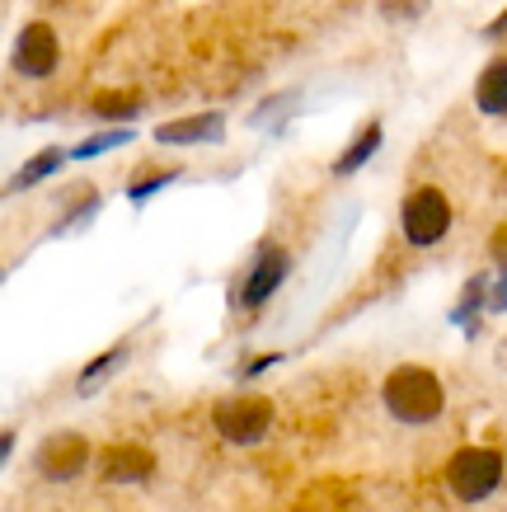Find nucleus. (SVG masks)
<instances>
[{"instance_id": "1", "label": "nucleus", "mask_w": 507, "mask_h": 512, "mask_svg": "<svg viewBox=\"0 0 507 512\" xmlns=\"http://www.w3.org/2000/svg\"><path fill=\"white\" fill-rule=\"evenodd\" d=\"M381 400L395 423H404V428H428V423L442 419L446 386L428 367H395V372L385 376Z\"/></svg>"}, {"instance_id": "2", "label": "nucleus", "mask_w": 507, "mask_h": 512, "mask_svg": "<svg viewBox=\"0 0 507 512\" xmlns=\"http://www.w3.org/2000/svg\"><path fill=\"white\" fill-rule=\"evenodd\" d=\"M503 484V451L493 447H461L446 461V489L461 498V503H484Z\"/></svg>"}, {"instance_id": "3", "label": "nucleus", "mask_w": 507, "mask_h": 512, "mask_svg": "<svg viewBox=\"0 0 507 512\" xmlns=\"http://www.w3.org/2000/svg\"><path fill=\"white\" fill-rule=\"evenodd\" d=\"M400 231H404V245H414V249L442 245L446 231H451V202H446L442 188H414L404 198Z\"/></svg>"}, {"instance_id": "4", "label": "nucleus", "mask_w": 507, "mask_h": 512, "mask_svg": "<svg viewBox=\"0 0 507 512\" xmlns=\"http://www.w3.org/2000/svg\"><path fill=\"white\" fill-rule=\"evenodd\" d=\"M212 423L226 442H235V447H254V442H263L268 428H273V404L263 400V395H231V400L216 404Z\"/></svg>"}, {"instance_id": "5", "label": "nucleus", "mask_w": 507, "mask_h": 512, "mask_svg": "<svg viewBox=\"0 0 507 512\" xmlns=\"http://www.w3.org/2000/svg\"><path fill=\"white\" fill-rule=\"evenodd\" d=\"M57 62H62V43H57L52 24H43V19L24 24L19 38H15V57H10V66H15L24 80H47L52 71H57Z\"/></svg>"}, {"instance_id": "6", "label": "nucleus", "mask_w": 507, "mask_h": 512, "mask_svg": "<svg viewBox=\"0 0 507 512\" xmlns=\"http://www.w3.org/2000/svg\"><path fill=\"white\" fill-rule=\"evenodd\" d=\"M292 273V259H287V249L273 245V240H263L259 254H254V264L245 273V287H240V306L245 311H259L263 301H273V292L287 282Z\"/></svg>"}, {"instance_id": "7", "label": "nucleus", "mask_w": 507, "mask_h": 512, "mask_svg": "<svg viewBox=\"0 0 507 512\" xmlns=\"http://www.w3.org/2000/svg\"><path fill=\"white\" fill-rule=\"evenodd\" d=\"M90 442L80 433H52L43 437V447L33 451V466H38V475L52 484H62V480H76L80 470L90 466Z\"/></svg>"}, {"instance_id": "8", "label": "nucleus", "mask_w": 507, "mask_h": 512, "mask_svg": "<svg viewBox=\"0 0 507 512\" xmlns=\"http://www.w3.org/2000/svg\"><path fill=\"white\" fill-rule=\"evenodd\" d=\"M155 475V456L137 442H118V447L99 451V480L104 484H146Z\"/></svg>"}, {"instance_id": "9", "label": "nucleus", "mask_w": 507, "mask_h": 512, "mask_svg": "<svg viewBox=\"0 0 507 512\" xmlns=\"http://www.w3.org/2000/svg\"><path fill=\"white\" fill-rule=\"evenodd\" d=\"M226 137V113H193V118H174V123L155 127L160 146H207V141Z\"/></svg>"}, {"instance_id": "10", "label": "nucleus", "mask_w": 507, "mask_h": 512, "mask_svg": "<svg viewBox=\"0 0 507 512\" xmlns=\"http://www.w3.org/2000/svg\"><path fill=\"white\" fill-rule=\"evenodd\" d=\"M475 109L489 113V118H503L507 113V57L489 62L475 80Z\"/></svg>"}, {"instance_id": "11", "label": "nucleus", "mask_w": 507, "mask_h": 512, "mask_svg": "<svg viewBox=\"0 0 507 512\" xmlns=\"http://www.w3.org/2000/svg\"><path fill=\"white\" fill-rule=\"evenodd\" d=\"M66 156H71V151H62V146H43V151H38L33 160H24V165H19V174L10 179V184H5V193H24V188L43 184L47 174L62 170V160H66Z\"/></svg>"}, {"instance_id": "12", "label": "nucleus", "mask_w": 507, "mask_h": 512, "mask_svg": "<svg viewBox=\"0 0 507 512\" xmlns=\"http://www.w3.org/2000/svg\"><path fill=\"white\" fill-rule=\"evenodd\" d=\"M381 137H385L381 123H367V127H362V132L353 137V146H348V151L334 160V174H338V179H348V174L362 170V165H367V160L381 151Z\"/></svg>"}, {"instance_id": "13", "label": "nucleus", "mask_w": 507, "mask_h": 512, "mask_svg": "<svg viewBox=\"0 0 507 512\" xmlns=\"http://www.w3.org/2000/svg\"><path fill=\"white\" fill-rule=\"evenodd\" d=\"M489 282H493L489 273H479V278L465 282L461 301H456V311H451V325H461V329H470V334H475V325H470V315L489 311Z\"/></svg>"}, {"instance_id": "14", "label": "nucleus", "mask_w": 507, "mask_h": 512, "mask_svg": "<svg viewBox=\"0 0 507 512\" xmlns=\"http://www.w3.org/2000/svg\"><path fill=\"white\" fill-rule=\"evenodd\" d=\"M296 104H301V90H282V94H268L259 109L249 113V123L263 127V132H277L282 127V118H292Z\"/></svg>"}, {"instance_id": "15", "label": "nucleus", "mask_w": 507, "mask_h": 512, "mask_svg": "<svg viewBox=\"0 0 507 512\" xmlns=\"http://www.w3.org/2000/svg\"><path fill=\"white\" fill-rule=\"evenodd\" d=\"M127 353H132V348H127V343H118V348H108L104 357H94L90 367L80 372V381H76V390H80V395H94V386H104L108 376H113V372H118V367H123V362H127Z\"/></svg>"}, {"instance_id": "16", "label": "nucleus", "mask_w": 507, "mask_h": 512, "mask_svg": "<svg viewBox=\"0 0 507 512\" xmlns=\"http://www.w3.org/2000/svg\"><path fill=\"white\" fill-rule=\"evenodd\" d=\"M90 109H94V118H99V123H132V118L141 113V94H118V90L99 94Z\"/></svg>"}, {"instance_id": "17", "label": "nucleus", "mask_w": 507, "mask_h": 512, "mask_svg": "<svg viewBox=\"0 0 507 512\" xmlns=\"http://www.w3.org/2000/svg\"><path fill=\"white\" fill-rule=\"evenodd\" d=\"M137 137L132 127H113V132H94V137H85L71 151V160H94V156H104V151H118V146H127V141Z\"/></svg>"}, {"instance_id": "18", "label": "nucleus", "mask_w": 507, "mask_h": 512, "mask_svg": "<svg viewBox=\"0 0 507 512\" xmlns=\"http://www.w3.org/2000/svg\"><path fill=\"white\" fill-rule=\"evenodd\" d=\"M174 179H179V170H160V174H146V179H132V184H127V202H132V207H141V202H151L155 193H160V188H169Z\"/></svg>"}, {"instance_id": "19", "label": "nucleus", "mask_w": 507, "mask_h": 512, "mask_svg": "<svg viewBox=\"0 0 507 512\" xmlns=\"http://www.w3.org/2000/svg\"><path fill=\"white\" fill-rule=\"evenodd\" d=\"M99 207H104V202H99V193H90V188H85L76 207H71V212H66V217L52 226V235H66V231H76V226H85V221H90Z\"/></svg>"}, {"instance_id": "20", "label": "nucleus", "mask_w": 507, "mask_h": 512, "mask_svg": "<svg viewBox=\"0 0 507 512\" xmlns=\"http://www.w3.org/2000/svg\"><path fill=\"white\" fill-rule=\"evenodd\" d=\"M489 254H493V264L503 268L507 273V226H498V231H493V240H489Z\"/></svg>"}, {"instance_id": "21", "label": "nucleus", "mask_w": 507, "mask_h": 512, "mask_svg": "<svg viewBox=\"0 0 507 512\" xmlns=\"http://www.w3.org/2000/svg\"><path fill=\"white\" fill-rule=\"evenodd\" d=\"M489 311H493V315L507 311V273H503L498 282H489Z\"/></svg>"}, {"instance_id": "22", "label": "nucleus", "mask_w": 507, "mask_h": 512, "mask_svg": "<svg viewBox=\"0 0 507 512\" xmlns=\"http://www.w3.org/2000/svg\"><path fill=\"white\" fill-rule=\"evenodd\" d=\"M277 357H282V353H263V357H259V362H249V367H245V372H240V376H259V372H263V367H273Z\"/></svg>"}, {"instance_id": "23", "label": "nucleus", "mask_w": 507, "mask_h": 512, "mask_svg": "<svg viewBox=\"0 0 507 512\" xmlns=\"http://www.w3.org/2000/svg\"><path fill=\"white\" fill-rule=\"evenodd\" d=\"M503 33H507V10H503V15H498V19H493L489 29H484V38H503Z\"/></svg>"}]
</instances>
